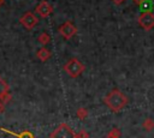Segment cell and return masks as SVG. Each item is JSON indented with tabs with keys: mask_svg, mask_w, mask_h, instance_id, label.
<instances>
[{
	"mask_svg": "<svg viewBox=\"0 0 154 138\" xmlns=\"http://www.w3.org/2000/svg\"><path fill=\"white\" fill-rule=\"evenodd\" d=\"M103 102L114 113H118L120 112L123 108H125V106L128 104L129 102V98L126 97V95L118 90V89H113L112 91H109L105 98H103Z\"/></svg>",
	"mask_w": 154,
	"mask_h": 138,
	"instance_id": "1",
	"label": "cell"
},
{
	"mask_svg": "<svg viewBox=\"0 0 154 138\" xmlns=\"http://www.w3.org/2000/svg\"><path fill=\"white\" fill-rule=\"evenodd\" d=\"M84 65L76 58H72L70 59L65 65H64V71L72 78H76L78 77L83 71H84Z\"/></svg>",
	"mask_w": 154,
	"mask_h": 138,
	"instance_id": "2",
	"label": "cell"
},
{
	"mask_svg": "<svg viewBox=\"0 0 154 138\" xmlns=\"http://www.w3.org/2000/svg\"><path fill=\"white\" fill-rule=\"evenodd\" d=\"M137 23H138V25H140L143 30L149 31L150 29L154 28V13L150 12V11L143 12V13L140 14V17L137 18Z\"/></svg>",
	"mask_w": 154,
	"mask_h": 138,
	"instance_id": "3",
	"label": "cell"
},
{
	"mask_svg": "<svg viewBox=\"0 0 154 138\" xmlns=\"http://www.w3.org/2000/svg\"><path fill=\"white\" fill-rule=\"evenodd\" d=\"M51 138H76V133L66 124H61L51 133Z\"/></svg>",
	"mask_w": 154,
	"mask_h": 138,
	"instance_id": "4",
	"label": "cell"
},
{
	"mask_svg": "<svg viewBox=\"0 0 154 138\" xmlns=\"http://www.w3.org/2000/svg\"><path fill=\"white\" fill-rule=\"evenodd\" d=\"M19 23L25 28V29H28V30H31L37 23H38V18L32 13V12H25L22 17H20V19H19Z\"/></svg>",
	"mask_w": 154,
	"mask_h": 138,
	"instance_id": "5",
	"label": "cell"
},
{
	"mask_svg": "<svg viewBox=\"0 0 154 138\" xmlns=\"http://www.w3.org/2000/svg\"><path fill=\"white\" fill-rule=\"evenodd\" d=\"M59 34H60L64 38L69 40V38H71L73 35L77 34V28H76L71 22H65L64 24L60 25V28H59Z\"/></svg>",
	"mask_w": 154,
	"mask_h": 138,
	"instance_id": "6",
	"label": "cell"
},
{
	"mask_svg": "<svg viewBox=\"0 0 154 138\" xmlns=\"http://www.w3.org/2000/svg\"><path fill=\"white\" fill-rule=\"evenodd\" d=\"M35 12L40 16V17H42V18H46V17H48L52 12H53V7H52V5L48 2V1H46V0H43V1H41L37 6H36V8H35Z\"/></svg>",
	"mask_w": 154,
	"mask_h": 138,
	"instance_id": "7",
	"label": "cell"
},
{
	"mask_svg": "<svg viewBox=\"0 0 154 138\" xmlns=\"http://www.w3.org/2000/svg\"><path fill=\"white\" fill-rule=\"evenodd\" d=\"M36 56L38 58V60H41V61H46V60H48V59L51 58V52H49L47 48L42 47L41 49L37 50Z\"/></svg>",
	"mask_w": 154,
	"mask_h": 138,
	"instance_id": "8",
	"label": "cell"
},
{
	"mask_svg": "<svg viewBox=\"0 0 154 138\" xmlns=\"http://www.w3.org/2000/svg\"><path fill=\"white\" fill-rule=\"evenodd\" d=\"M142 127L144 128V131H147V132H152V131L154 130V120H153L152 118H147V119H144L143 122H142Z\"/></svg>",
	"mask_w": 154,
	"mask_h": 138,
	"instance_id": "9",
	"label": "cell"
},
{
	"mask_svg": "<svg viewBox=\"0 0 154 138\" xmlns=\"http://www.w3.org/2000/svg\"><path fill=\"white\" fill-rule=\"evenodd\" d=\"M120 136H122L120 130L117 128V127H113V128L107 133V136H106L105 138H120Z\"/></svg>",
	"mask_w": 154,
	"mask_h": 138,
	"instance_id": "10",
	"label": "cell"
},
{
	"mask_svg": "<svg viewBox=\"0 0 154 138\" xmlns=\"http://www.w3.org/2000/svg\"><path fill=\"white\" fill-rule=\"evenodd\" d=\"M37 41H38L41 44L46 46V44H48V43H49L51 37H49V35H48L47 32H42V34H41V35L37 37Z\"/></svg>",
	"mask_w": 154,
	"mask_h": 138,
	"instance_id": "11",
	"label": "cell"
},
{
	"mask_svg": "<svg viewBox=\"0 0 154 138\" xmlns=\"http://www.w3.org/2000/svg\"><path fill=\"white\" fill-rule=\"evenodd\" d=\"M76 115H77V118H78V119H81V120H84V119L88 116V109H87V108H83V107H81V108H78V109H77V112H76Z\"/></svg>",
	"mask_w": 154,
	"mask_h": 138,
	"instance_id": "12",
	"label": "cell"
},
{
	"mask_svg": "<svg viewBox=\"0 0 154 138\" xmlns=\"http://www.w3.org/2000/svg\"><path fill=\"white\" fill-rule=\"evenodd\" d=\"M7 91H8V85H7V83L0 77V98H1L2 95H5Z\"/></svg>",
	"mask_w": 154,
	"mask_h": 138,
	"instance_id": "13",
	"label": "cell"
},
{
	"mask_svg": "<svg viewBox=\"0 0 154 138\" xmlns=\"http://www.w3.org/2000/svg\"><path fill=\"white\" fill-rule=\"evenodd\" d=\"M17 138H34V134L31 132H29V131H24L20 134H18Z\"/></svg>",
	"mask_w": 154,
	"mask_h": 138,
	"instance_id": "14",
	"label": "cell"
},
{
	"mask_svg": "<svg viewBox=\"0 0 154 138\" xmlns=\"http://www.w3.org/2000/svg\"><path fill=\"white\" fill-rule=\"evenodd\" d=\"M10 100H11V94H10V91H7V92H6L5 95H2V97L0 98V101H1L4 104H6Z\"/></svg>",
	"mask_w": 154,
	"mask_h": 138,
	"instance_id": "15",
	"label": "cell"
},
{
	"mask_svg": "<svg viewBox=\"0 0 154 138\" xmlns=\"http://www.w3.org/2000/svg\"><path fill=\"white\" fill-rule=\"evenodd\" d=\"M76 138H89V134L85 130H81L77 134H76Z\"/></svg>",
	"mask_w": 154,
	"mask_h": 138,
	"instance_id": "16",
	"label": "cell"
},
{
	"mask_svg": "<svg viewBox=\"0 0 154 138\" xmlns=\"http://www.w3.org/2000/svg\"><path fill=\"white\" fill-rule=\"evenodd\" d=\"M132 1H134L136 5H138V6H140V5H143V4H144L147 0H132Z\"/></svg>",
	"mask_w": 154,
	"mask_h": 138,
	"instance_id": "17",
	"label": "cell"
},
{
	"mask_svg": "<svg viewBox=\"0 0 154 138\" xmlns=\"http://www.w3.org/2000/svg\"><path fill=\"white\" fill-rule=\"evenodd\" d=\"M112 1H113V4H116V5H122V4L125 2V0H112Z\"/></svg>",
	"mask_w": 154,
	"mask_h": 138,
	"instance_id": "18",
	"label": "cell"
},
{
	"mask_svg": "<svg viewBox=\"0 0 154 138\" xmlns=\"http://www.w3.org/2000/svg\"><path fill=\"white\" fill-rule=\"evenodd\" d=\"M4 107H5V104L0 101V113H2V112H4Z\"/></svg>",
	"mask_w": 154,
	"mask_h": 138,
	"instance_id": "19",
	"label": "cell"
},
{
	"mask_svg": "<svg viewBox=\"0 0 154 138\" xmlns=\"http://www.w3.org/2000/svg\"><path fill=\"white\" fill-rule=\"evenodd\" d=\"M4 2H5V0H0V6H1V5L4 4Z\"/></svg>",
	"mask_w": 154,
	"mask_h": 138,
	"instance_id": "20",
	"label": "cell"
}]
</instances>
